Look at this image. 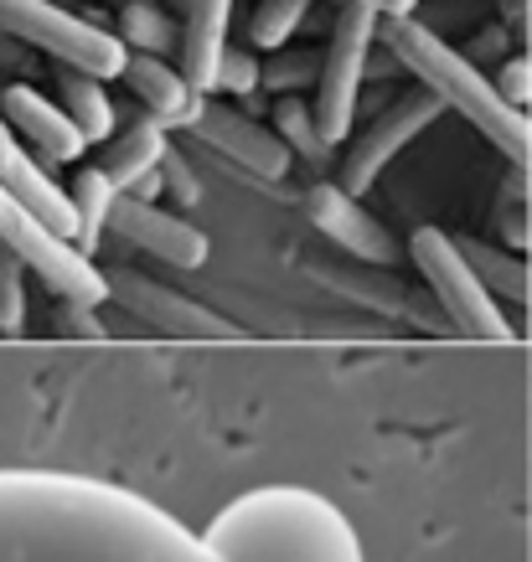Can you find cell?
<instances>
[{"label": "cell", "instance_id": "10", "mask_svg": "<svg viewBox=\"0 0 532 562\" xmlns=\"http://www.w3.org/2000/svg\"><path fill=\"white\" fill-rule=\"evenodd\" d=\"M191 139H202L212 155H223L233 171H254L269 176V181H285L295 160V150L279 139L275 124H258L254 114H243V109L212 99V93L202 99L197 120H191Z\"/></svg>", "mask_w": 532, "mask_h": 562}, {"label": "cell", "instance_id": "19", "mask_svg": "<svg viewBox=\"0 0 532 562\" xmlns=\"http://www.w3.org/2000/svg\"><path fill=\"white\" fill-rule=\"evenodd\" d=\"M57 103H63V109H68V120L84 130L88 145H103V139L120 130L114 103H109V93H103V78H93V72L57 68Z\"/></svg>", "mask_w": 532, "mask_h": 562}, {"label": "cell", "instance_id": "17", "mask_svg": "<svg viewBox=\"0 0 532 562\" xmlns=\"http://www.w3.org/2000/svg\"><path fill=\"white\" fill-rule=\"evenodd\" d=\"M171 150V139H166V124L155 120L151 109H140L135 120H124L114 135L103 139V171L120 191H135L140 181L151 171H160V155Z\"/></svg>", "mask_w": 532, "mask_h": 562}, {"label": "cell", "instance_id": "27", "mask_svg": "<svg viewBox=\"0 0 532 562\" xmlns=\"http://www.w3.org/2000/svg\"><path fill=\"white\" fill-rule=\"evenodd\" d=\"M254 88H264V63L254 57V47H228L218 63V88L228 99H254Z\"/></svg>", "mask_w": 532, "mask_h": 562}, {"label": "cell", "instance_id": "12", "mask_svg": "<svg viewBox=\"0 0 532 562\" xmlns=\"http://www.w3.org/2000/svg\"><path fill=\"white\" fill-rule=\"evenodd\" d=\"M109 227H114L124 243H135L140 254L160 258V263H171V269H202V263H207V248H212L197 222L176 217V212H166L160 202L130 196V191H120V202H114V217H109Z\"/></svg>", "mask_w": 532, "mask_h": 562}, {"label": "cell", "instance_id": "3", "mask_svg": "<svg viewBox=\"0 0 532 562\" xmlns=\"http://www.w3.org/2000/svg\"><path fill=\"white\" fill-rule=\"evenodd\" d=\"M378 42L388 47V57H394L398 68H409L419 83L430 88L434 99L445 103L450 114H461L470 130H481L491 145H497L512 166H522L528 171L532 166V120L528 109H517V103H507V93H501L491 78H486L465 52H455L450 42H440V36L424 26V21L413 16H383L378 26Z\"/></svg>", "mask_w": 532, "mask_h": 562}, {"label": "cell", "instance_id": "9", "mask_svg": "<svg viewBox=\"0 0 532 562\" xmlns=\"http://www.w3.org/2000/svg\"><path fill=\"white\" fill-rule=\"evenodd\" d=\"M440 114H445V103L434 99L424 83L413 88V93H398L378 120L367 124V135L352 139V150H346V160H342V187L357 191V196H362V191H373V187H378V176L388 171L398 155L409 150L413 139L424 135Z\"/></svg>", "mask_w": 532, "mask_h": 562}, {"label": "cell", "instance_id": "13", "mask_svg": "<svg viewBox=\"0 0 532 562\" xmlns=\"http://www.w3.org/2000/svg\"><path fill=\"white\" fill-rule=\"evenodd\" d=\"M0 114H5V124H11V130H16L36 155H47L52 166H73V160H84V150H88L84 130L68 120V109H63V103L47 99V93H36L32 83L5 88V93H0Z\"/></svg>", "mask_w": 532, "mask_h": 562}, {"label": "cell", "instance_id": "32", "mask_svg": "<svg viewBox=\"0 0 532 562\" xmlns=\"http://www.w3.org/2000/svg\"><path fill=\"white\" fill-rule=\"evenodd\" d=\"M114 5H124V0H114Z\"/></svg>", "mask_w": 532, "mask_h": 562}, {"label": "cell", "instance_id": "4", "mask_svg": "<svg viewBox=\"0 0 532 562\" xmlns=\"http://www.w3.org/2000/svg\"><path fill=\"white\" fill-rule=\"evenodd\" d=\"M0 32L11 42L47 52L57 68L93 72L103 83L120 78L124 63H130V47H124L120 32L93 26V21L73 16L68 5H52V0H0Z\"/></svg>", "mask_w": 532, "mask_h": 562}, {"label": "cell", "instance_id": "31", "mask_svg": "<svg viewBox=\"0 0 532 562\" xmlns=\"http://www.w3.org/2000/svg\"><path fill=\"white\" fill-rule=\"evenodd\" d=\"M166 5H171L176 16H187V5H191V0H166Z\"/></svg>", "mask_w": 532, "mask_h": 562}, {"label": "cell", "instance_id": "24", "mask_svg": "<svg viewBox=\"0 0 532 562\" xmlns=\"http://www.w3.org/2000/svg\"><path fill=\"white\" fill-rule=\"evenodd\" d=\"M455 243H461L465 263L481 273V284L491 294H512V300H522V294H528V269H522L517 258H507L501 248H486V243H470V238H455Z\"/></svg>", "mask_w": 532, "mask_h": 562}, {"label": "cell", "instance_id": "23", "mask_svg": "<svg viewBox=\"0 0 532 562\" xmlns=\"http://www.w3.org/2000/svg\"><path fill=\"white\" fill-rule=\"evenodd\" d=\"M310 5H315V0H258L254 21H248V47H258V52L290 47L295 32L306 26Z\"/></svg>", "mask_w": 532, "mask_h": 562}, {"label": "cell", "instance_id": "5", "mask_svg": "<svg viewBox=\"0 0 532 562\" xmlns=\"http://www.w3.org/2000/svg\"><path fill=\"white\" fill-rule=\"evenodd\" d=\"M409 254H413L419 273H424V284L434 290L440 310L450 315V325H455L461 336H470V341H512V325H507V315H501L497 294L486 290L481 273L465 263L461 243L450 238V233H440V227H419V233L409 238Z\"/></svg>", "mask_w": 532, "mask_h": 562}, {"label": "cell", "instance_id": "29", "mask_svg": "<svg viewBox=\"0 0 532 562\" xmlns=\"http://www.w3.org/2000/svg\"><path fill=\"white\" fill-rule=\"evenodd\" d=\"M497 88L507 93V103H517V109H528V103H532V63H528V57H512V63L501 68Z\"/></svg>", "mask_w": 532, "mask_h": 562}, {"label": "cell", "instance_id": "14", "mask_svg": "<svg viewBox=\"0 0 532 562\" xmlns=\"http://www.w3.org/2000/svg\"><path fill=\"white\" fill-rule=\"evenodd\" d=\"M0 187L11 191L26 212H32L42 227H52L57 238H68L78 233V217H73V196L68 187H57L42 166H36L32 155L21 150V139L11 124H0Z\"/></svg>", "mask_w": 532, "mask_h": 562}, {"label": "cell", "instance_id": "2", "mask_svg": "<svg viewBox=\"0 0 532 562\" xmlns=\"http://www.w3.org/2000/svg\"><path fill=\"white\" fill-rule=\"evenodd\" d=\"M218 562H367L336 501L306 485H254L202 527Z\"/></svg>", "mask_w": 532, "mask_h": 562}, {"label": "cell", "instance_id": "15", "mask_svg": "<svg viewBox=\"0 0 532 562\" xmlns=\"http://www.w3.org/2000/svg\"><path fill=\"white\" fill-rule=\"evenodd\" d=\"M120 78L130 83L140 109H151L166 130H191V120H197V109H202V99H207V93H197V83L187 78L181 63H166V57H155V52H130V63H124Z\"/></svg>", "mask_w": 532, "mask_h": 562}, {"label": "cell", "instance_id": "25", "mask_svg": "<svg viewBox=\"0 0 532 562\" xmlns=\"http://www.w3.org/2000/svg\"><path fill=\"white\" fill-rule=\"evenodd\" d=\"M26 325V258L0 243V336H21Z\"/></svg>", "mask_w": 532, "mask_h": 562}, {"label": "cell", "instance_id": "22", "mask_svg": "<svg viewBox=\"0 0 532 562\" xmlns=\"http://www.w3.org/2000/svg\"><path fill=\"white\" fill-rule=\"evenodd\" d=\"M275 130H279V139L290 145L295 155H306V160H326L336 145H326V135H321V124H315V103H306L300 93H279V103H275Z\"/></svg>", "mask_w": 532, "mask_h": 562}, {"label": "cell", "instance_id": "30", "mask_svg": "<svg viewBox=\"0 0 532 562\" xmlns=\"http://www.w3.org/2000/svg\"><path fill=\"white\" fill-rule=\"evenodd\" d=\"M352 5H373L378 16H409L419 0H352Z\"/></svg>", "mask_w": 532, "mask_h": 562}, {"label": "cell", "instance_id": "20", "mask_svg": "<svg viewBox=\"0 0 532 562\" xmlns=\"http://www.w3.org/2000/svg\"><path fill=\"white\" fill-rule=\"evenodd\" d=\"M68 196H73V217H78V233H73V248L78 254H93L103 238V227L114 217V202H120V187L109 181L103 166H84V171L68 181Z\"/></svg>", "mask_w": 532, "mask_h": 562}, {"label": "cell", "instance_id": "6", "mask_svg": "<svg viewBox=\"0 0 532 562\" xmlns=\"http://www.w3.org/2000/svg\"><path fill=\"white\" fill-rule=\"evenodd\" d=\"M378 26L383 16L373 5H352L342 0L336 5V21H331L326 52H321V78H315V124L326 145L352 135V120H357V93L362 78H367V57L378 47Z\"/></svg>", "mask_w": 532, "mask_h": 562}, {"label": "cell", "instance_id": "26", "mask_svg": "<svg viewBox=\"0 0 532 562\" xmlns=\"http://www.w3.org/2000/svg\"><path fill=\"white\" fill-rule=\"evenodd\" d=\"M321 78V52H290L279 47L269 63H264V88L269 93H300L306 83Z\"/></svg>", "mask_w": 532, "mask_h": 562}, {"label": "cell", "instance_id": "1", "mask_svg": "<svg viewBox=\"0 0 532 562\" xmlns=\"http://www.w3.org/2000/svg\"><path fill=\"white\" fill-rule=\"evenodd\" d=\"M0 562H218L151 495L78 470H0Z\"/></svg>", "mask_w": 532, "mask_h": 562}, {"label": "cell", "instance_id": "28", "mask_svg": "<svg viewBox=\"0 0 532 562\" xmlns=\"http://www.w3.org/2000/svg\"><path fill=\"white\" fill-rule=\"evenodd\" d=\"M160 181H166V191H171V196H176V202H181V206L202 202V187H197V171H191V166H187V155L176 150V145H171V150H166V155H160Z\"/></svg>", "mask_w": 532, "mask_h": 562}, {"label": "cell", "instance_id": "11", "mask_svg": "<svg viewBox=\"0 0 532 562\" xmlns=\"http://www.w3.org/2000/svg\"><path fill=\"white\" fill-rule=\"evenodd\" d=\"M300 212H306L310 227L326 243H336L342 254L362 258V263H383V269L398 263L394 233H388V227L362 206L357 191H346L342 181H315V187L300 196Z\"/></svg>", "mask_w": 532, "mask_h": 562}, {"label": "cell", "instance_id": "18", "mask_svg": "<svg viewBox=\"0 0 532 562\" xmlns=\"http://www.w3.org/2000/svg\"><path fill=\"white\" fill-rule=\"evenodd\" d=\"M310 273L326 284V290H336V294H346L352 305H362V310H378V315H394V321H409L413 315V294L398 284L394 273L383 269V263H310Z\"/></svg>", "mask_w": 532, "mask_h": 562}, {"label": "cell", "instance_id": "7", "mask_svg": "<svg viewBox=\"0 0 532 562\" xmlns=\"http://www.w3.org/2000/svg\"><path fill=\"white\" fill-rule=\"evenodd\" d=\"M0 243H11V248L26 258V269H32L57 300H88V305H103V300H109V279L88 263V254H78V248H73L68 238H57L52 227H42L5 187H0Z\"/></svg>", "mask_w": 532, "mask_h": 562}, {"label": "cell", "instance_id": "8", "mask_svg": "<svg viewBox=\"0 0 532 562\" xmlns=\"http://www.w3.org/2000/svg\"><path fill=\"white\" fill-rule=\"evenodd\" d=\"M109 300L130 305V315H140L145 325H155L160 336L176 341H243V330L233 321H223L212 305H197L191 294L160 284L140 269H109Z\"/></svg>", "mask_w": 532, "mask_h": 562}, {"label": "cell", "instance_id": "21", "mask_svg": "<svg viewBox=\"0 0 532 562\" xmlns=\"http://www.w3.org/2000/svg\"><path fill=\"white\" fill-rule=\"evenodd\" d=\"M114 32L124 36L130 52H155V57L181 52V26H176V11L166 0H124L120 16H114Z\"/></svg>", "mask_w": 532, "mask_h": 562}, {"label": "cell", "instance_id": "16", "mask_svg": "<svg viewBox=\"0 0 532 562\" xmlns=\"http://www.w3.org/2000/svg\"><path fill=\"white\" fill-rule=\"evenodd\" d=\"M228 21H233V0H191L181 16V52L176 63L187 68L197 93L218 88V63L228 52Z\"/></svg>", "mask_w": 532, "mask_h": 562}]
</instances>
